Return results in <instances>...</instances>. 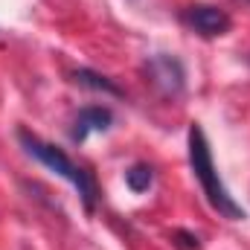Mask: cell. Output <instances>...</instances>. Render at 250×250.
Segmentation results:
<instances>
[{"mask_svg":"<svg viewBox=\"0 0 250 250\" xmlns=\"http://www.w3.org/2000/svg\"><path fill=\"white\" fill-rule=\"evenodd\" d=\"M146 73H148V82L163 96H181L187 87V67L178 56H169V53L151 56L146 62Z\"/></svg>","mask_w":250,"mask_h":250,"instance_id":"4","label":"cell"},{"mask_svg":"<svg viewBox=\"0 0 250 250\" xmlns=\"http://www.w3.org/2000/svg\"><path fill=\"white\" fill-rule=\"evenodd\" d=\"M73 82H76L79 87H87V90H96V93H108V96H117V99H123L125 96V90L114 82V79H108L105 73L90 70V67H79V70H73Z\"/></svg>","mask_w":250,"mask_h":250,"instance_id":"6","label":"cell"},{"mask_svg":"<svg viewBox=\"0 0 250 250\" xmlns=\"http://www.w3.org/2000/svg\"><path fill=\"white\" fill-rule=\"evenodd\" d=\"M18 143H21V148H23L29 157H35L41 166H47L50 172H56V175L64 178L67 184H73V189L79 192L82 207H84V212H87V215H93V212H96L102 192H99L96 178H93L87 169H82L79 163H73V160L67 157V151H64V148L53 146V143H44V140H41L38 134H32L29 128H18Z\"/></svg>","mask_w":250,"mask_h":250,"instance_id":"2","label":"cell"},{"mask_svg":"<svg viewBox=\"0 0 250 250\" xmlns=\"http://www.w3.org/2000/svg\"><path fill=\"white\" fill-rule=\"evenodd\" d=\"M181 23L192 29L201 38H221L233 29V21L224 9L209 6V3H192L181 12Z\"/></svg>","mask_w":250,"mask_h":250,"instance_id":"3","label":"cell"},{"mask_svg":"<svg viewBox=\"0 0 250 250\" xmlns=\"http://www.w3.org/2000/svg\"><path fill=\"white\" fill-rule=\"evenodd\" d=\"M151 184H154V169H151L148 163H134V166H128V172H125V187L131 189L134 195L148 192Z\"/></svg>","mask_w":250,"mask_h":250,"instance_id":"7","label":"cell"},{"mask_svg":"<svg viewBox=\"0 0 250 250\" xmlns=\"http://www.w3.org/2000/svg\"><path fill=\"white\" fill-rule=\"evenodd\" d=\"M187 146H189V169L195 175V181L201 184L204 189V198L207 204L221 215V218H230V221H242L248 218L245 207L230 195V189L224 187L215 163H212V148L207 143V134L198 123L189 125V134H187Z\"/></svg>","mask_w":250,"mask_h":250,"instance_id":"1","label":"cell"},{"mask_svg":"<svg viewBox=\"0 0 250 250\" xmlns=\"http://www.w3.org/2000/svg\"><path fill=\"white\" fill-rule=\"evenodd\" d=\"M172 242L181 250H201V239L195 233H189V230H175L172 233Z\"/></svg>","mask_w":250,"mask_h":250,"instance_id":"8","label":"cell"},{"mask_svg":"<svg viewBox=\"0 0 250 250\" xmlns=\"http://www.w3.org/2000/svg\"><path fill=\"white\" fill-rule=\"evenodd\" d=\"M245 3H250V0H245Z\"/></svg>","mask_w":250,"mask_h":250,"instance_id":"9","label":"cell"},{"mask_svg":"<svg viewBox=\"0 0 250 250\" xmlns=\"http://www.w3.org/2000/svg\"><path fill=\"white\" fill-rule=\"evenodd\" d=\"M114 125V111L108 108V105H84L79 114H76V120H73V128H70V140L73 143H84L87 140V134H93V131H108Z\"/></svg>","mask_w":250,"mask_h":250,"instance_id":"5","label":"cell"}]
</instances>
